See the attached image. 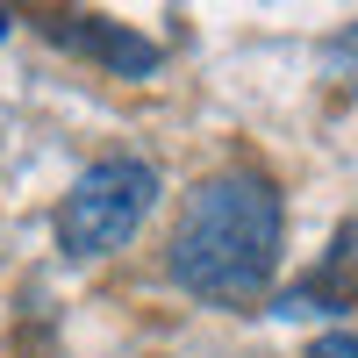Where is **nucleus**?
Returning <instances> with one entry per match:
<instances>
[{
    "instance_id": "nucleus-1",
    "label": "nucleus",
    "mask_w": 358,
    "mask_h": 358,
    "mask_svg": "<svg viewBox=\"0 0 358 358\" xmlns=\"http://www.w3.org/2000/svg\"><path fill=\"white\" fill-rule=\"evenodd\" d=\"M280 273V194L258 172L201 179L172 229V280L215 308H251Z\"/></svg>"
},
{
    "instance_id": "nucleus-2",
    "label": "nucleus",
    "mask_w": 358,
    "mask_h": 358,
    "mask_svg": "<svg viewBox=\"0 0 358 358\" xmlns=\"http://www.w3.org/2000/svg\"><path fill=\"white\" fill-rule=\"evenodd\" d=\"M151 201H158V172L143 158H101V165H86L72 179L65 201H57V244L72 258H108V251H122L143 229Z\"/></svg>"
},
{
    "instance_id": "nucleus-3",
    "label": "nucleus",
    "mask_w": 358,
    "mask_h": 358,
    "mask_svg": "<svg viewBox=\"0 0 358 358\" xmlns=\"http://www.w3.org/2000/svg\"><path fill=\"white\" fill-rule=\"evenodd\" d=\"M50 36L72 43V50H86V57H108V65L129 72V79L158 65V50L143 43V36H122V29H108V22H94V15H50Z\"/></svg>"
},
{
    "instance_id": "nucleus-4",
    "label": "nucleus",
    "mask_w": 358,
    "mask_h": 358,
    "mask_svg": "<svg viewBox=\"0 0 358 358\" xmlns=\"http://www.w3.org/2000/svg\"><path fill=\"white\" fill-rule=\"evenodd\" d=\"M308 358H358V337H315Z\"/></svg>"
}]
</instances>
